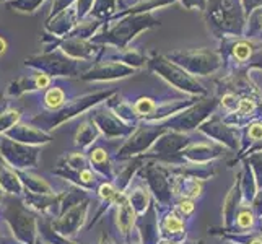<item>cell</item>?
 I'll return each instance as SVG.
<instances>
[{"label":"cell","mask_w":262,"mask_h":244,"mask_svg":"<svg viewBox=\"0 0 262 244\" xmlns=\"http://www.w3.org/2000/svg\"><path fill=\"white\" fill-rule=\"evenodd\" d=\"M12 212L13 213H8V218L10 221H13V230H16L18 236L25 241H31V234H33V220L31 216L26 215L21 209H15L12 207Z\"/></svg>","instance_id":"1"},{"label":"cell","mask_w":262,"mask_h":244,"mask_svg":"<svg viewBox=\"0 0 262 244\" xmlns=\"http://www.w3.org/2000/svg\"><path fill=\"white\" fill-rule=\"evenodd\" d=\"M62 101H64V93H62L59 88L51 90V92L48 93V96H46V103H48V106H51V107H57V106H60Z\"/></svg>","instance_id":"2"},{"label":"cell","mask_w":262,"mask_h":244,"mask_svg":"<svg viewBox=\"0 0 262 244\" xmlns=\"http://www.w3.org/2000/svg\"><path fill=\"white\" fill-rule=\"evenodd\" d=\"M166 228L171 231H179L181 228H183V223H181L176 216H169V218L166 220Z\"/></svg>","instance_id":"3"},{"label":"cell","mask_w":262,"mask_h":244,"mask_svg":"<svg viewBox=\"0 0 262 244\" xmlns=\"http://www.w3.org/2000/svg\"><path fill=\"white\" fill-rule=\"evenodd\" d=\"M151 107H153V103L150 101V99H142V101L137 104V109L140 113H148Z\"/></svg>","instance_id":"4"},{"label":"cell","mask_w":262,"mask_h":244,"mask_svg":"<svg viewBox=\"0 0 262 244\" xmlns=\"http://www.w3.org/2000/svg\"><path fill=\"white\" fill-rule=\"evenodd\" d=\"M48 83H49V78L46 75H39L38 78H36V86L44 88V86H48Z\"/></svg>","instance_id":"5"},{"label":"cell","mask_w":262,"mask_h":244,"mask_svg":"<svg viewBox=\"0 0 262 244\" xmlns=\"http://www.w3.org/2000/svg\"><path fill=\"white\" fill-rule=\"evenodd\" d=\"M238 221H239L241 227H248V225L251 223V215H249V213H241Z\"/></svg>","instance_id":"6"},{"label":"cell","mask_w":262,"mask_h":244,"mask_svg":"<svg viewBox=\"0 0 262 244\" xmlns=\"http://www.w3.org/2000/svg\"><path fill=\"white\" fill-rule=\"evenodd\" d=\"M106 155L101 151V150H96L95 153H93V160H96V161H101L103 158H104Z\"/></svg>","instance_id":"7"},{"label":"cell","mask_w":262,"mask_h":244,"mask_svg":"<svg viewBox=\"0 0 262 244\" xmlns=\"http://www.w3.org/2000/svg\"><path fill=\"white\" fill-rule=\"evenodd\" d=\"M181 209H183V212H191L194 207H192V204L186 202V204H183V207H181Z\"/></svg>","instance_id":"8"},{"label":"cell","mask_w":262,"mask_h":244,"mask_svg":"<svg viewBox=\"0 0 262 244\" xmlns=\"http://www.w3.org/2000/svg\"><path fill=\"white\" fill-rule=\"evenodd\" d=\"M4 49H5V42H4L2 39H0V54L4 52Z\"/></svg>","instance_id":"9"},{"label":"cell","mask_w":262,"mask_h":244,"mask_svg":"<svg viewBox=\"0 0 262 244\" xmlns=\"http://www.w3.org/2000/svg\"><path fill=\"white\" fill-rule=\"evenodd\" d=\"M252 244H260V242H259V241H256V242H252Z\"/></svg>","instance_id":"10"}]
</instances>
